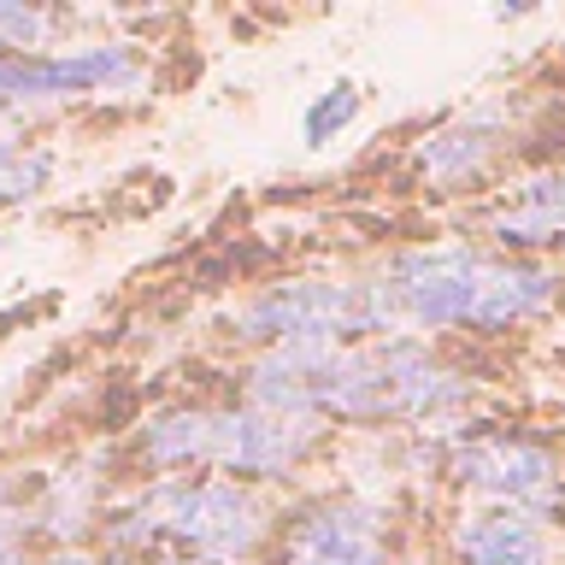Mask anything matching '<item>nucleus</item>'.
I'll use <instances>...</instances> for the list:
<instances>
[{"label": "nucleus", "instance_id": "9", "mask_svg": "<svg viewBox=\"0 0 565 565\" xmlns=\"http://www.w3.org/2000/svg\"><path fill=\"white\" fill-rule=\"evenodd\" d=\"M454 554L459 565H547V536L536 519L483 507L454 524Z\"/></svg>", "mask_w": 565, "mask_h": 565}, {"label": "nucleus", "instance_id": "5", "mask_svg": "<svg viewBox=\"0 0 565 565\" xmlns=\"http://www.w3.org/2000/svg\"><path fill=\"white\" fill-rule=\"evenodd\" d=\"M236 335L265 348H289V342H318V348H353V342H383L388 312L371 277H300L277 282V289L254 295L236 312Z\"/></svg>", "mask_w": 565, "mask_h": 565}, {"label": "nucleus", "instance_id": "2", "mask_svg": "<svg viewBox=\"0 0 565 565\" xmlns=\"http://www.w3.org/2000/svg\"><path fill=\"white\" fill-rule=\"evenodd\" d=\"M388 330H512L554 312L559 277L483 247H406L371 271Z\"/></svg>", "mask_w": 565, "mask_h": 565}, {"label": "nucleus", "instance_id": "8", "mask_svg": "<svg viewBox=\"0 0 565 565\" xmlns=\"http://www.w3.org/2000/svg\"><path fill=\"white\" fill-rule=\"evenodd\" d=\"M501 148H507V106L483 100V106H471V113L448 118L430 141H424L418 148V177H430L436 189H466L494 166Z\"/></svg>", "mask_w": 565, "mask_h": 565}, {"label": "nucleus", "instance_id": "10", "mask_svg": "<svg viewBox=\"0 0 565 565\" xmlns=\"http://www.w3.org/2000/svg\"><path fill=\"white\" fill-rule=\"evenodd\" d=\"M489 236L501 247H547L565 242V171H542L519 183L489 212Z\"/></svg>", "mask_w": 565, "mask_h": 565}, {"label": "nucleus", "instance_id": "7", "mask_svg": "<svg viewBox=\"0 0 565 565\" xmlns=\"http://www.w3.org/2000/svg\"><path fill=\"white\" fill-rule=\"evenodd\" d=\"M388 554H395L388 512L371 494H335L307 507L277 547L282 565H388Z\"/></svg>", "mask_w": 565, "mask_h": 565}, {"label": "nucleus", "instance_id": "6", "mask_svg": "<svg viewBox=\"0 0 565 565\" xmlns=\"http://www.w3.org/2000/svg\"><path fill=\"white\" fill-rule=\"evenodd\" d=\"M448 471L471 494H483L489 507L519 512V519H536V524L547 519V512H559V501H565L559 459L530 436H501V430L466 436V441H454Z\"/></svg>", "mask_w": 565, "mask_h": 565}, {"label": "nucleus", "instance_id": "12", "mask_svg": "<svg viewBox=\"0 0 565 565\" xmlns=\"http://www.w3.org/2000/svg\"><path fill=\"white\" fill-rule=\"evenodd\" d=\"M353 113H360V88H353V83H330L324 95L312 100V113H307V124H300V130H307V141L318 148V141L342 136L348 124H353Z\"/></svg>", "mask_w": 565, "mask_h": 565}, {"label": "nucleus", "instance_id": "3", "mask_svg": "<svg viewBox=\"0 0 565 565\" xmlns=\"http://www.w3.org/2000/svg\"><path fill=\"white\" fill-rule=\"evenodd\" d=\"M271 530V512L254 489L230 477H171V483L141 489L130 507L113 519V542L124 554L171 547L166 559L189 565H230L247 559Z\"/></svg>", "mask_w": 565, "mask_h": 565}, {"label": "nucleus", "instance_id": "1", "mask_svg": "<svg viewBox=\"0 0 565 565\" xmlns=\"http://www.w3.org/2000/svg\"><path fill=\"white\" fill-rule=\"evenodd\" d=\"M471 401V377H459L413 335H383V342L318 348L289 342L265 348L247 371V406L289 418H342V424H424L448 418Z\"/></svg>", "mask_w": 565, "mask_h": 565}, {"label": "nucleus", "instance_id": "11", "mask_svg": "<svg viewBox=\"0 0 565 565\" xmlns=\"http://www.w3.org/2000/svg\"><path fill=\"white\" fill-rule=\"evenodd\" d=\"M53 177V159L42 148H30L18 130H0V212L24 206L30 194H42Z\"/></svg>", "mask_w": 565, "mask_h": 565}, {"label": "nucleus", "instance_id": "4", "mask_svg": "<svg viewBox=\"0 0 565 565\" xmlns=\"http://www.w3.org/2000/svg\"><path fill=\"white\" fill-rule=\"evenodd\" d=\"M324 424L259 413V406H183L159 413L141 430V459L166 471H242V477H282L318 448Z\"/></svg>", "mask_w": 565, "mask_h": 565}]
</instances>
